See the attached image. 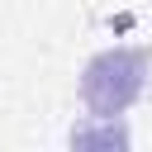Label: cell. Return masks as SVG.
<instances>
[{
  "mask_svg": "<svg viewBox=\"0 0 152 152\" xmlns=\"http://www.w3.org/2000/svg\"><path fill=\"white\" fill-rule=\"evenodd\" d=\"M142 81H147V52H138V48H109V52H100V57L86 62V71H81V100H86V109L95 119H114V114H124L138 100Z\"/></svg>",
  "mask_w": 152,
  "mask_h": 152,
  "instance_id": "6da1fadb",
  "label": "cell"
}]
</instances>
